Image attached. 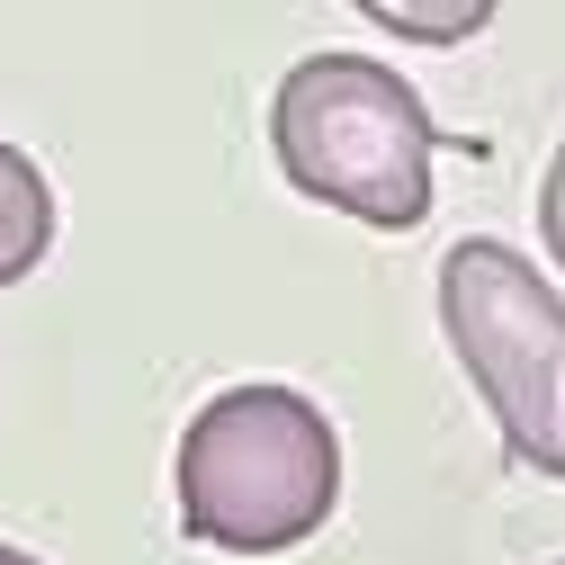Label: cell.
Instances as JSON below:
<instances>
[{"label": "cell", "instance_id": "8992f818", "mask_svg": "<svg viewBox=\"0 0 565 565\" xmlns=\"http://www.w3.org/2000/svg\"><path fill=\"white\" fill-rule=\"evenodd\" d=\"M539 243H547V260L565 269V145H556V162H547V180H539Z\"/></svg>", "mask_w": 565, "mask_h": 565}, {"label": "cell", "instance_id": "277c9868", "mask_svg": "<svg viewBox=\"0 0 565 565\" xmlns=\"http://www.w3.org/2000/svg\"><path fill=\"white\" fill-rule=\"evenodd\" d=\"M45 252H54V180L36 171V153L0 135V288L36 278Z\"/></svg>", "mask_w": 565, "mask_h": 565}, {"label": "cell", "instance_id": "7a4b0ae2", "mask_svg": "<svg viewBox=\"0 0 565 565\" xmlns=\"http://www.w3.org/2000/svg\"><path fill=\"white\" fill-rule=\"evenodd\" d=\"M269 153L297 198L369 234H413L431 216L440 126L422 90L377 54H306L269 99Z\"/></svg>", "mask_w": 565, "mask_h": 565}, {"label": "cell", "instance_id": "52a82bcc", "mask_svg": "<svg viewBox=\"0 0 565 565\" xmlns=\"http://www.w3.org/2000/svg\"><path fill=\"white\" fill-rule=\"evenodd\" d=\"M0 565H45V556H28V547H10V539H0Z\"/></svg>", "mask_w": 565, "mask_h": 565}, {"label": "cell", "instance_id": "6da1fadb", "mask_svg": "<svg viewBox=\"0 0 565 565\" xmlns=\"http://www.w3.org/2000/svg\"><path fill=\"white\" fill-rule=\"evenodd\" d=\"M180 530L225 556H288L341 503V431L297 386H225L206 395L171 458Z\"/></svg>", "mask_w": 565, "mask_h": 565}, {"label": "cell", "instance_id": "5b68a950", "mask_svg": "<svg viewBox=\"0 0 565 565\" xmlns=\"http://www.w3.org/2000/svg\"><path fill=\"white\" fill-rule=\"evenodd\" d=\"M350 10H360L369 28H386L395 45H431V54H449V45L484 36L503 0H350Z\"/></svg>", "mask_w": 565, "mask_h": 565}, {"label": "cell", "instance_id": "ba28073f", "mask_svg": "<svg viewBox=\"0 0 565 565\" xmlns=\"http://www.w3.org/2000/svg\"><path fill=\"white\" fill-rule=\"evenodd\" d=\"M556 565H565V556H556Z\"/></svg>", "mask_w": 565, "mask_h": 565}, {"label": "cell", "instance_id": "3957f363", "mask_svg": "<svg viewBox=\"0 0 565 565\" xmlns=\"http://www.w3.org/2000/svg\"><path fill=\"white\" fill-rule=\"evenodd\" d=\"M440 332L467 386L484 395L503 449L539 476H565V297L530 252L467 234L440 260Z\"/></svg>", "mask_w": 565, "mask_h": 565}]
</instances>
